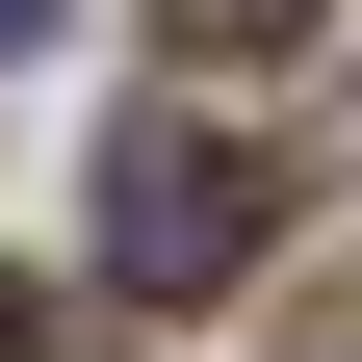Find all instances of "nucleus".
<instances>
[{
	"label": "nucleus",
	"mask_w": 362,
	"mask_h": 362,
	"mask_svg": "<svg viewBox=\"0 0 362 362\" xmlns=\"http://www.w3.org/2000/svg\"><path fill=\"white\" fill-rule=\"evenodd\" d=\"M259 233H285V156H259V129H207V104L104 129V285H129V310H207Z\"/></svg>",
	"instance_id": "obj_1"
},
{
	"label": "nucleus",
	"mask_w": 362,
	"mask_h": 362,
	"mask_svg": "<svg viewBox=\"0 0 362 362\" xmlns=\"http://www.w3.org/2000/svg\"><path fill=\"white\" fill-rule=\"evenodd\" d=\"M0 52H52V0H0Z\"/></svg>",
	"instance_id": "obj_3"
},
{
	"label": "nucleus",
	"mask_w": 362,
	"mask_h": 362,
	"mask_svg": "<svg viewBox=\"0 0 362 362\" xmlns=\"http://www.w3.org/2000/svg\"><path fill=\"white\" fill-rule=\"evenodd\" d=\"M0 362H26V285H0Z\"/></svg>",
	"instance_id": "obj_4"
},
{
	"label": "nucleus",
	"mask_w": 362,
	"mask_h": 362,
	"mask_svg": "<svg viewBox=\"0 0 362 362\" xmlns=\"http://www.w3.org/2000/svg\"><path fill=\"white\" fill-rule=\"evenodd\" d=\"M156 26H181L207 78H233V52H310V0H156Z\"/></svg>",
	"instance_id": "obj_2"
}]
</instances>
